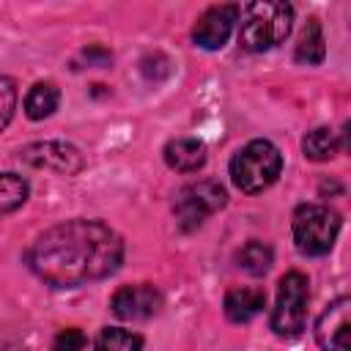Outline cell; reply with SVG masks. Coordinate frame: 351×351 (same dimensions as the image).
Here are the masks:
<instances>
[{"mask_svg":"<svg viewBox=\"0 0 351 351\" xmlns=\"http://www.w3.org/2000/svg\"><path fill=\"white\" fill-rule=\"evenodd\" d=\"M52 288H80L110 277L123 261L121 236L99 219H69L44 230L25 255Z\"/></svg>","mask_w":351,"mask_h":351,"instance_id":"6da1fadb","label":"cell"},{"mask_svg":"<svg viewBox=\"0 0 351 351\" xmlns=\"http://www.w3.org/2000/svg\"><path fill=\"white\" fill-rule=\"evenodd\" d=\"M293 22V5L282 0H263L252 3L244 11L241 30H239V44L247 52H266L282 44L291 33Z\"/></svg>","mask_w":351,"mask_h":351,"instance_id":"7a4b0ae2","label":"cell"},{"mask_svg":"<svg viewBox=\"0 0 351 351\" xmlns=\"http://www.w3.org/2000/svg\"><path fill=\"white\" fill-rule=\"evenodd\" d=\"M282 170V154L271 140H250L230 159V181L247 195L269 189Z\"/></svg>","mask_w":351,"mask_h":351,"instance_id":"3957f363","label":"cell"},{"mask_svg":"<svg viewBox=\"0 0 351 351\" xmlns=\"http://www.w3.org/2000/svg\"><path fill=\"white\" fill-rule=\"evenodd\" d=\"M340 233V214L321 203H304L293 214V244L302 255H326Z\"/></svg>","mask_w":351,"mask_h":351,"instance_id":"277c9868","label":"cell"},{"mask_svg":"<svg viewBox=\"0 0 351 351\" xmlns=\"http://www.w3.org/2000/svg\"><path fill=\"white\" fill-rule=\"evenodd\" d=\"M310 282L302 271H288L277 282V302L271 307V329L277 337H299L307 318Z\"/></svg>","mask_w":351,"mask_h":351,"instance_id":"5b68a950","label":"cell"},{"mask_svg":"<svg viewBox=\"0 0 351 351\" xmlns=\"http://www.w3.org/2000/svg\"><path fill=\"white\" fill-rule=\"evenodd\" d=\"M225 203H228V192L219 181H195L176 192L173 214L181 230H195L211 214L225 208Z\"/></svg>","mask_w":351,"mask_h":351,"instance_id":"8992f818","label":"cell"},{"mask_svg":"<svg viewBox=\"0 0 351 351\" xmlns=\"http://www.w3.org/2000/svg\"><path fill=\"white\" fill-rule=\"evenodd\" d=\"M19 159L30 167H44V170H52V173H60V176H74L85 167L82 154L74 145L60 143V140L30 143L19 151Z\"/></svg>","mask_w":351,"mask_h":351,"instance_id":"52a82bcc","label":"cell"},{"mask_svg":"<svg viewBox=\"0 0 351 351\" xmlns=\"http://www.w3.org/2000/svg\"><path fill=\"white\" fill-rule=\"evenodd\" d=\"M110 307L123 321H145V318H151L162 310V293L151 282L123 285L112 293Z\"/></svg>","mask_w":351,"mask_h":351,"instance_id":"ba28073f","label":"cell"},{"mask_svg":"<svg viewBox=\"0 0 351 351\" xmlns=\"http://www.w3.org/2000/svg\"><path fill=\"white\" fill-rule=\"evenodd\" d=\"M348 329H351V299L337 296L321 313V318L315 324V340L324 351H351Z\"/></svg>","mask_w":351,"mask_h":351,"instance_id":"9c48e42d","label":"cell"},{"mask_svg":"<svg viewBox=\"0 0 351 351\" xmlns=\"http://www.w3.org/2000/svg\"><path fill=\"white\" fill-rule=\"evenodd\" d=\"M236 19H239V5H233V3L211 5V8L203 11L200 19L195 22V27H192V41H195L197 47H203V49H219V47L228 41V36H230Z\"/></svg>","mask_w":351,"mask_h":351,"instance_id":"30bf717a","label":"cell"},{"mask_svg":"<svg viewBox=\"0 0 351 351\" xmlns=\"http://www.w3.org/2000/svg\"><path fill=\"white\" fill-rule=\"evenodd\" d=\"M165 162L170 170L195 173L206 165V145L197 137H176L165 145Z\"/></svg>","mask_w":351,"mask_h":351,"instance_id":"8fae6325","label":"cell"},{"mask_svg":"<svg viewBox=\"0 0 351 351\" xmlns=\"http://www.w3.org/2000/svg\"><path fill=\"white\" fill-rule=\"evenodd\" d=\"M266 307V291L263 288H230L225 293V315L233 324L252 321Z\"/></svg>","mask_w":351,"mask_h":351,"instance_id":"7c38bea8","label":"cell"},{"mask_svg":"<svg viewBox=\"0 0 351 351\" xmlns=\"http://www.w3.org/2000/svg\"><path fill=\"white\" fill-rule=\"evenodd\" d=\"M326 55V41H324V30H321V22L315 16H310L302 27V36H299V44H296V52L293 58L299 63H307V66H318Z\"/></svg>","mask_w":351,"mask_h":351,"instance_id":"4fadbf2b","label":"cell"},{"mask_svg":"<svg viewBox=\"0 0 351 351\" xmlns=\"http://www.w3.org/2000/svg\"><path fill=\"white\" fill-rule=\"evenodd\" d=\"M60 104V90L55 82H36L25 96V115L30 121L49 118Z\"/></svg>","mask_w":351,"mask_h":351,"instance_id":"5bb4252c","label":"cell"},{"mask_svg":"<svg viewBox=\"0 0 351 351\" xmlns=\"http://www.w3.org/2000/svg\"><path fill=\"white\" fill-rule=\"evenodd\" d=\"M340 134L335 132V129H329V126H318V129H313V132H307L304 134V140H302V151H304V156L307 159H313V162H326V159H332L337 151H340Z\"/></svg>","mask_w":351,"mask_h":351,"instance_id":"9a60e30c","label":"cell"},{"mask_svg":"<svg viewBox=\"0 0 351 351\" xmlns=\"http://www.w3.org/2000/svg\"><path fill=\"white\" fill-rule=\"evenodd\" d=\"M271 263H274V252H271V247L263 244V241H258V239L247 241V244L236 252V266L244 269V271L252 274V277L266 274V271L271 269Z\"/></svg>","mask_w":351,"mask_h":351,"instance_id":"2e32d148","label":"cell"},{"mask_svg":"<svg viewBox=\"0 0 351 351\" xmlns=\"http://www.w3.org/2000/svg\"><path fill=\"white\" fill-rule=\"evenodd\" d=\"M93 351H143V337L129 332V329H118V326H107L99 332Z\"/></svg>","mask_w":351,"mask_h":351,"instance_id":"e0dca14e","label":"cell"},{"mask_svg":"<svg viewBox=\"0 0 351 351\" xmlns=\"http://www.w3.org/2000/svg\"><path fill=\"white\" fill-rule=\"evenodd\" d=\"M27 181L16 173H0V214L16 211L27 200Z\"/></svg>","mask_w":351,"mask_h":351,"instance_id":"ac0fdd59","label":"cell"},{"mask_svg":"<svg viewBox=\"0 0 351 351\" xmlns=\"http://www.w3.org/2000/svg\"><path fill=\"white\" fill-rule=\"evenodd\" d=\"M16 110V82L11 77H0V132L8 126Z\"/></svg>","mask_w":351,"mask_h":351,"instance_id":"d6986e66","label":"cell"},{"mask_svg":"<svg viewBox=\"0 0 351 351\" xmlns=\"http://www.w3.org/2000/svg\"><path fill=\"white\" fill-rule=\"evenodd\" d=\"M88 348V337L82 335V329H63L55 343H52V351H85Z\"/></svg>","mask_w":351,"mask_h":351,"instance_id":"ffe728a7","label":"cell"}]
</instances>
